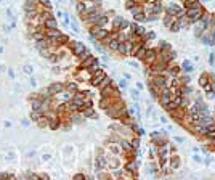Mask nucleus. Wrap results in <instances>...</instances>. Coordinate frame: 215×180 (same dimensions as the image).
Here are the masks:
<instances>
[{"label":"nucleus","instance_id":"1","mask_svg":"<svg viewBox=\"0 0 215 180\" xmlns=\"http://www.w3.org/2000/svg\"><path fill=\"white\" fill-rule=\"evenodd\" d=\"M106 77V73L103 69H96L93 73V76H92V79H90V84H92V85H95V87H98L100 85V82L103 81V79Z\"/></svg>","mask_w":215,"mask_h":180},{"label":"nucleus","instance_id":"2","mask_svg":"<svg viewBox=\"0 0 215 180\" xmlns=\"http://www.w3.org/2000/svg\"><path fill=\"white\" fill-rule=\"evenodd\" d=\"M151 84H154L157 89H162V87L167 85V77L165 76H162V73H159V74H156L154 77L151 79Z\"/></svg>","mask_w":215,"mask_h":180},{"label":"nucleus","instance_id":"3","mask_svg":"<svg viewBox=\"0 0 215 180\" xmlns=\"http://www.w3.org/2000/svg\"><path fill=\"white\" fill-rule=\"evenodd\" d=\"M69 48L72 50V53H74V55H80V53H82V50L85 48V47H84V44H82V42L71 40V42H69Z\"/></svg>","mask_w":215,"mask_h":180},{"label":"nucleus","instance_id":"4","mask_svg":"<svg viewBox=\"0 0 215 180\" xmlns=\"http://www.w3.org/2000/svg\"><path fill=\"white\" fill-rule=\"evenodd\" d=\"M45 36H47V39L50 40V44L52 42H55L58 39V37L61 36V32H60V29H45Z\"/></svg>","mask_w":215,"mask_h":180},{"label":"nucleus","instance_id":"5","mask_svg":"<svg viewBox=\"0 0 215 180\" xmlns=\"http://www.w3.org/2000/svg\"><path fill=\"white\" fill-rule=\"evenodd\" d=\"M143 60H145L146 64H153V63L157 60V53H156V50H146V53H145Z\"/></svg>","mask_w":215,"mask_h":180},{"label":"nucleus","instance_id":"6","mask_svg":"<svg viewBox=\"0 0 215 180\" xmlns=\"http://www.w3.org/2000/svg\"><path fill=\"white\" fill-rule=\"evenodd\" d=\"M48 92L50 95H60L64 92V85L63 84H60V82H56V84H52V85L48 87Z\"/></svg>","mask_w":215,"mask_h":180},{"label":"nucleus","instance_id":"7","mask_svg":"<svg viewBox=\"0 0 215 180\" xmlns=\"http://www.w3.org/2000/svg\"><path fill=\"white\" fill-rule=\"evenodd\" d=\"M186 16L190 18L191 21H196L201 18V11H199V7H193V8H188L186 11Z\"/></svg>","mask_w":215,"mask_h":180},{"label":"nucleus","instance_id":"8","mask_svg":"<svg viewBox=\"0 0 215 180\" xmlns=\"http://www.w3.org/2000/svg\"><path fill=\"white\" fill-rule=\"evenodd\" d=\"M44 28L45 29H56L58 28V23H56V19H55V16L47 18V19L44 21Z\"/></svg>","mask_w":215,"mask_h":180},{"label":"nucleus","instance_id":"9","mask_svg":"<svg viewBox=\"0 0 215 180\" xmlns=\"http://www.w3.org/2000/svg\"><path fill=\"white\" fill-rule=\"evenodd\" d=\"M48 127L52 129V130H56L58 127H60V118H58L56 114L52 116V118L48 119Z\"/></svg>","mask_w":215,"mask_h":180},{"label":"nucleus","instance_id":"10","mask_svg":"<svg viewBox=\"0 0 215 180\" xmlns=\"http://www.w3.org/2000/svg\"><path fill=\"white\" fill-rule=\"evenodd\" d=\"M130 31H132V32L135 34V36H143V34H145V29L141 28V26H138V24H130Z\"/></svg>","mask_w":215,"mask_h":180},{"label":"nucleus","instance_id":"11","mask_svg":"<svg viewBox=\"0 0 215 180\" xmlns=\"http://www.w3.org/2000/svg\"><path fill=\"white\" fill-rule=\"evenodd\" d=\"M106 164H108V163H106V158H104L103 154H100V156L96 158V171H101V169H104Z\"/></svg>","mask_w":215,"mask_h":180},{"label":"nucleus","instance_id":"12","mask_svg":"<svg viewBox=\"0 0 215 180\" xmlns=\"http://www.w3.org/2000/svg\"><path fill=\"white\" fill-rule=\"evenodd\" d=\"M93 61H95V58L92 56V55H90L88 58H85V60H84V61H82V69H88L90 66L93 64Z\"/></svg>","mask_w":215,"mask_h":180},{"label":"nucleus","instance_id":"13","mask_svg":"<svg viewBox=\"0 0 215 180\" xmlns=\"http://www.w3.org/2000/svg\"><path fill=\"white\" fill-rule=\"evenodd\" d=\"M82 116H84V118H96V114L93 113L92 106H88V108H84V109H82Z\"/></svg>","mask_w":215,"mask_h":180},{"label":"nucleus","instance_id":"14","mask_svg":"<svg viewBox=\"0 0 215 180\" xmlns=\"http://www.w3.org/2000/svg\"><path fill=\"white\" fill-rule=\"evenodd\" d=\"M31 10H39V8H37V3H35V2H31V0H27V2H24V11H31Z\"/></svg>","mask_w":215,"mask_h":180},{"label":"nucleus","instance_id":"15","mask_svg":"<svg viewBox=\"0 0 215 180\" xmlns=\"http://www.w3.org/2000/svg\"><path fill=\"white\" fill-rule=\"evenodd\" d=\"M32 39H34V40H42V39H47V36H45V31H42V29H40V31H37V32H34L32 34Z\"/></svg>","mask_w":215,"mask_h":180},{"label":"nucleus","instance_id":"16","mask_svg":"<svg viewBox=\"0 0 215 180\" xmlns=\"http://www.w3.org/2000/svg\"><path fill=\"white\" fill-rule=\"evenodd\" d=\"M37 124H39V127H47V126H48V118H47L45 114H42L40 119L37 121Z\"/></svg>","mask_w":215,"mask_h":180},{"label":"nucleus","instance_id":"17","mask_svg":"<svg viewBox=\"0 0 215 180\" xmlns=\"http://www.w3.org/2000/svg\"><path fill=\"white\" fill-rule=\"evenodd\" d=\"M77 11H79V13H82V15H84V13L87 11V7H85V2H84V0L77 2Z\"/></svg>","mask_w":215,"mask_h":180},{"label":"nucleus","instance_id":"18","mask_svg":"<svg viewBox=\"0 0 215 180\" xmlns=\"http://www.w3.org/2000/svg\"><path fill=\"white\" fill-rule=\"evenodd\" d=\"M119 145H121V146L124 148L125 151H130V150H133V146H132V143H129L127 140H122V142H121V143H119Z\"/></svg>","mask_w":215,"mask_h":180},{"label":"nucleus","instance_id":"19","mask_svg":"<svg viewBox=\"0 0 215 180\" xmlns=\"http://www.w3.org/2000/svg\"><path fill=\"white\" fill-rule=\"evenodd\" d=\"M137 167H138V166H137V163H135V161H132V163H129V164L125 166V169H127L129 172H137Z\"/></svg>","mask_w":215,"mask_h":180},{"label":"nucleus","instance_id":"20","mask_svg":"<svg viewBox=\"0 0 215 180\" xmlns=\"http://www.w3.org/2000/svg\"><path fill=\"white\" fill-rule=\"evenodd\" d=\"M96 24L101 26V28H103V26H106V24H108V16H106V15H101V16H100V19L96 21Z\"/></svg>","mask_w":215,"mask_h":180},{"label":"nucleus","instance_id":"21","mask_svg":"<svg viewBox=\"0 0 215 180\" xmlns=\"http://www.w3.org/2000/svg\"><path fill=\"white\" fill-rule=\"evenodd\" d=\"M40 116H42V113H39V111H34V109H32V113H31V121L37 122V121L40 119Z\"/></svg>","mask_w":215,"mask_h":180},{"label":"nucleus","instance_id":"22","mask_svg":"<svg viewBox=\"0 0 215 180\" xmlns=\"http://www.w3.org/2000/svg\"><path fill=\"white\" fill-rule=\"evenodd\" d=\"M108 85H111V79H109V77H104L101 82H100V85H98V87H100V89L103 90L104 87H108Z\"/></svg>","mask_w":215,"mask_h":180},{"label":"nucleus","instance_id":"23","mask_svg":"<svg viewBox=\"0 0 215 180\" xmlns=\"http://www.w3.org/2000/svg\"><path fill=\"white\" fill-rule=\"evenodd\" d=\"M145 53H146V48H145V45H141L140 50L135 53V56H137V58H143V56H145Z\"/></svg>","mask_w":215,"mask_h":180},{"label":"nucleus","instance_id":"24","mask_svg":"<svg viewBox=\"0 0 215 180\" xmlns=\"http://www.w3.org/2000/svg\"><path fill=\"white\" fill-rule=\"evenodd\" d=\"M170 166H172V169H177L180 166V158H178V156H173V159H172Z\"/></svg>","mask_w":215,"mask_h":180},{"label":"nucleus","instance_id":"25","mask_svg":"<svg viewBox=\"0 0 215 180\" xmlns=\"http://www.w3.org/2000/svg\"><path fill=\"white\" fill-rule=\"evenodd\" d=\"M196 132H198V134L206 135V134H207V127H204V126H201V124H199V126H196Z\"/></svg>","mask_w":215,"mask_h":180},{"label":"nucleus","instance_id":"26","mask_svg":"<svg viewBox=\"0 0 215 180\" xmlns=\"http://www.w3.org/2000/svg\"><path fill=\"white\" fill-rule=\"evenodd\" d=\"M79 56H80V60H82V61H84V60H85V58H88V56H90V50L84 48V50H82V53L79 55Z\"/></svg>","mask_w":215,"mask_h":180},{"label":"nucleus","instance_id":"27","mask_svg":"<svg viewBox=\"0 0 215 180\" xmlns=\"http://www.w3.org/2000/svg\"><path fill=\"white\" fill-rule=\"evenodd\" d=\"M66 87H68L69 90H72L74 93L77 92V84H76V82H68V85H66Z\"/></svg>","mask_w":215,"mask_h":180},{"label":"nucleus","instance_id":"28","mask_svg":"<svg viewBox=\"0 0 215 180\" xmlns=\"http://www.w3.org/2000/svg\"><path fill=\"white\" fill-rule=\"evenodd\" d=\"M109 150L114 153V154H119V151H121V148H117V146H116V143L109 145Z\"/></svg>","mask_w":215,"mask_h":180},{"label":"nucleus","instance_id":"29","mask_svg":"<svg viewBox=\"0 0 215 180\" xmlns=\"http://www.w3.org/2000/svg\"><path fill=\"white\" fill-rule=\"evenodd\" d=\"M161 10H162L161 3H159V2H156V3H154V7H153V13H159Z\"/></svg>","mask_w":215,"mask_h":180},{"label":"nucleus","instance_id":"30","mask_svg":"<svg viewBox=\"0 0 215 180\" xmlns=\"http://www.w3.org/2000/svg\"><path fill=\"white\" fill-rule=\"evenodd\" d=\"M122 18H116V19H114V28L116 29H119V26H122Z\"/></svg>","mask_w":215,"mask_h":180},{"label":"nucleus","instance_id":"31","mask_svg":"<svg viewBox=\"0 0 215 180\" xmlns=\"http://www.w3.org/2000/svg\"><path fill=\"white\" fill-rule=\"evenodd\" d=\"M32 71H34V68L31 64H26L24 66V73H27V74H32Z\"/></svg>","mask_w":215,"mask_h":180},{"label":"nucleus","instance_id":"32","mask_svg":"<svg viewBox=\"0 0 215 180\" xmlns=\"http://www.w3.org/2000/svg\"><path fill=\"white\" fill-rule=\"evenodd\" d=\"M108 166H111V167H114V169H116V167L119 166V161H117V159H113L111 163H108Z\"/></svg>","mask_w":215,"mask_h":180},{"label":"nucleus","instance_id":"33","mask_svg":"<svg viewBox=\"0 0 215 180\" xmlns=\"http://www.w3.org/2000/svg\"><path fill=\"white\" fill-rule=\"evenodd\" d=\"M39 3L42 5V7H50V0H39ZM52 8V7H50Z\"/></svg>","mask_w":215,"mask_h":180},{"label":"nucleus","instance_id":"34","mask_svg":"<svg viewBox=\"0 0 215 180\" xmlns=\"http://www.w3.org/2000/svg\"><path fill=\"white\" fill-rule=\"evenodd\" d=\"M207 84V74H202L201 76V85H206Z\"/></svg>","mask_w":215,"mask_h":180},{"label":"nucleus","instance_id":"35","mask_svg":"<svg viewBox=\"0 0 215 180\" xmlns=\"http://www.w3.org/2000/svg\"><path fill=\"white\" fill-rule=\"evenodd\" d=\"M132 146H133V148H138V146H140V140H138V138H133V140H132Z\"/></svg>","mask_w":215,"mask_h":180},{"label":"nucleus","instance_id":"36","mask_svg":"<svg viewBox=\"0 0 215 180\" xmlns=\"http://www.w3.org/2000/svg\"><path fill=\"white\" fill-rule=\"evenodd\" d=\"M183 66H185V69H186V71H191V69H193V66L190 64V61H185V63H183Z\"/></svg>","mask_w":215,"mask_h":180},{"label":"nucleus","instance_id":"37","mask_svg":"<svg viewBox=\"0 0 215 180\" xmlns=\"http://www.w3.org/2000/svg\"><path fill=\"white\" fill-rule=\"evenodd\" d=\"M170 29H172V31H175V32H177V31H178V29H180V24H178V23H175V24L172 26Z\"/></svg>","mask_w":215,"mask_h":180},{"label":"nucleus","instance_id":"38","mask_svg":"<svg viewBox=\"0 0 215 180\" xmlns=\"http://www.w3.org/2000/svg\"><path fill=\"white\" fill-rule=\"evenodd\" d=\"M92 105H93V101H92V100H85V108L92 106Z\"/></svg>","mask_w":215,"mask_h":180},{"label":"nucleus","instance_id":"39","mask_svg":"<svg viewBox=\"0 0 215 180\" xmlns=\"http://www.w3.org/2000/svg\"><path fill=\"white\" fill-rule=\"evenodd\" d=\"M146 39H154V32H148L146 34Z\"/></svg>","mask_w":215,"mask_h":180},{"label":"nucleus","instance_id":"40","mask_svg":"<svg viewBox=\"0 0 215 180\" xmlns=\"http://www.w3.org/2000/svg\"><path fill=\"white\" fill-rule=\"evenodd\" d=\"M74 179H85V175H84V174H77V175L74 177Z\"/></svg>","mask_w":215,"mask_h":180},{"label":"nucleus","instance_id":"41","mask_svg":"<svg viewBox=\"0 0 215 180\" xmlns=\"http://www.w3.org/2000/svg\"><path fill=\"white\" fill-rule=\"evenodd\" d=\"M132 97H135V98L138 97V92H137V90H132Z\"/></svg>","mask_w":215,"mask_h":180},{"label":"nucleus","instance_id":"42","mask_svg":"<svg viewBox=\"0 0 215 180\" xmlns=\"http://www.w3.org/2000/svg\"><path fill=\"white\" fill-rule=\"evenodd\" d=\"M42 159H44V161H48V159H50V154H45V156H42Z\"/></svg>","mask_w":215,"mask_h":180},{"label":"nucleus","instance_id":"43","mask_svg":"<svg viewBox=\"0 0 215 180\" xmlns=\"http://www.w3.org/2000/svg\"><path fill=\"white\" fill-rule=\"evenodd\" d=\"M8 74H10V77H15V73H13V69H10Z\"/></svg>","mask_w":215,"mask_h":180},{"label":"nucleus","instance_id":"44","mask_svg":"<svg viewBox=\"0 0 215 180\" xmlns=\"http://www.w3.org/2000/svg\"><path fill=\"white\" fill-rule=\"evenodd\" d=\"M149 3H156V0H149Z\"/></svg>","mask_w":215,"mask_h":180}]
</instances>
